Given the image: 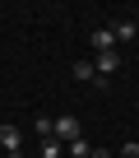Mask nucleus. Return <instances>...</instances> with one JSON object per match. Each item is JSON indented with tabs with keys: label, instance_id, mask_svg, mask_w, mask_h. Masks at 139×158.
I'll return each instance as SVG.
<instances>
[{
	"label": "nucleus",
	"instance_id": "nucleus-10",
	"mask_svg": "<svg viewBox=\"0 0 139 158\" xmlns=\"http://www.w3.org/2000/svg\"><path fill=\"white\" fill-rule=\"evenodd\" d=\"M121 158H139V139H130V144L121 149Z\"/></svg>",
	"mask_w": 139,
	"mask_h": 158
},
{
	"label": "nucleus",
	"instance_id": "nucleus-11",
	"mask_svg": "<svg viewBox=\"0 0 139 158\" xmlns=\"http://www.w3.org/2000/svg\"><path fill=\"white\" fill-rule=\"evenodd\" d=\"M88 158H111V149H102V144H97V149H93Z\"/></svg>",
	"mask_w": 139,
	"mask_h": 158
},
{
	"label": "nucleus",
	"instance_id": "nucleus-3",
	"mask_svg": "<svg viewBox=\"0 0 139 158\" xmlns=\"http://www.w3.org/2000/svg\"><path fill=\"white\" fill-rule=\"evenodd\" d=\"M93 65H97V79H111V74L121 70V51H97Z\"/></svg>",
	"mask_w": 139,
	"mask_h": 158
},
{
	"label": "nucleus",
	"instance_id": "nucleus-6",
	"mask_svg": "<svg viewBox=\"0 0 139 158\" xmlns=\"http://www.w3.org/2000/svg\"><path fill=\"white\" fill-rule=\"evenodd\" d=\"M93 47H97V51H116V33H111L107 23H102V28H93Z\"/></svg>",
	"mask_w": 139,
	"mask_h": 158
},
{
	"label": "nucleus",
	"instance_id": "nucleus-9",
	"mask_svg": "<svg viewBox=\"0 0 139 158\" xmlns=\"http://www.w3.org/2000/svg\"><path fill=\"white\" fill-rule=\"evenodd\" d=\"M60 153H65L60 139H42V158H60Z\"/></svg>",
	"mask_w": 139,
	"mask_h": 158
},
{
	"label": "nucleus",
	"instance_id": "nucleus-7",
	"mask_svg": "<svg viewBox=\"0 0 139 158\" xmlns=\"http://www.w3.org/2000/svg\"><path fill=\"white\" fill-rule=\"evenodd\" d=\"M33 135H37V139H56V121H51V116H37V121H33Z\"/></svg>",
	"mask_w": 139,
	"mask_h": 158
},
{
	"label": "nucleus",
	"instance_id": "nucleus-2",
	"mask_svg": "<svg viewBox=\"0 0 139 158\" xmlns=\"http://www.w3.org/2000/svg\"><path fill=\"white\" fill-rule=\"evenodd\" d=\"M0 149H5V158H23V130L19 126H0Z\"/></svg>",
	"mask_w": 139,
	"mask_h": 158
},
{
	"label": "nucleus",
	"instance_id": "nucleus-5",
	"mask_svg": "<svg viewBox=\"0 0 139 158\" xmlns=\"http://www.w3.org/2000/svg\"><path fill=\"white\" fill-rule=\"evenodd\" d=\"M70 74H74L79 84H88V79L97 84V65H93V60H74V65H70Z\"/></svg>",
	"mask_w": 139,
	"mask_h": 158
},
{
	"label": "nucleus",
	"instance_id": "nucleus-8",
	"mask_svg": "<svg viewBox=\"0 0 139 158\" xmlns=\"http://www.w3.org/2000/svg\"><path fill=\"white\" fill-rule=\"evenodd\" d=\"M65 153H70V158H88L93 144H88V139H74V144H65Z\"/></svg>",
	"mask_w": 139,
	"mask_h": 158
},
{
	"label": "nucleus",
	"instance_id": "nucleus-4",
	"mask_svg": "<svg viewBox=\"0 0 139 158\" xmlns=\"http://www.w3.org/2000/svg\"><path fill=\"white\" fill-rule=\"evenodd\" d=\"M111 33H116V47H121V42H134L139 37V23L134 19H121V23H111Z\"/></svg>",
	"mask_w": 139,
	"mask_h": 158
},
{
	"label": "nucleus",
	"instance_id": "nucleus-1",
	"mask_svg": "<svg viewBox=\"0 0 139 158\" xmlns=\"http://www.w3.org/2000/svg\"><path fill=\"white\" fill-rule=\"evenodd\" d=\"M56 139L60 144H74V139H84V126H79V116H56Z\"/></svg>",
	"mask_w": 139,
	"mask_h": 158
}]
</instances>
